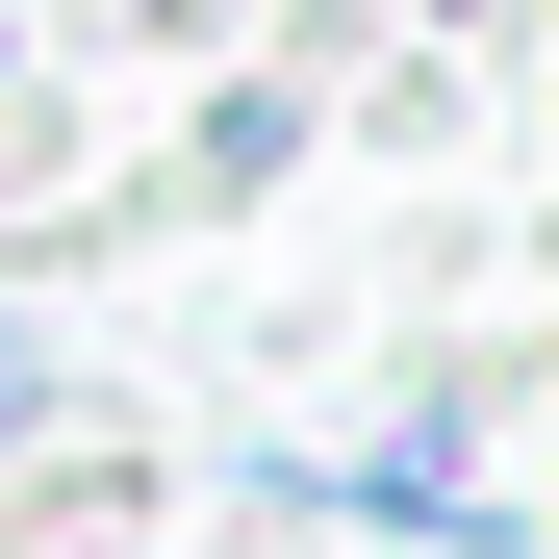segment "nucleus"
Masks as SVG:
<instances>
[{"mask_svg": "<svg viewBox=\"0 0 559 559\" xmlns=\"http://www.w3.org/2000/svg\"><path fill=\"white\" fill-rule=\"evenodd\" d=\"M280 153H306V76H229V103H204V153H178V204H254Z\"/></svg>", "mask_w": 559, "mask_h": 559, "instance_id": "obj_1", "label": "nucleus"}]
</instances>
